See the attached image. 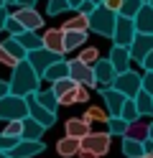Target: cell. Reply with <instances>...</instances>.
<instances>
[{
    "instance_id": "cell-1",
    "label": "cell",
    "mask_w": 153,
    "mask_h": 158,
    "mask_svg": "<svg viewBox=\"0 0 153 158\" xmlns=\"http://www.w3.org/2000/svg\"><path fill=\"white\" fill-rule=\"evenodd\" d=\"M41 77L36 74V69L28 64V59L26 61H18L13 66V77H10V92L18 94V97H31L33 92L41 89Z\"/></svg>"
},
{
    "instance_id": "cell-2",
    "label": "cell",
    "mask_w": 153,
    "mask_h": 158,
    "mask_svg": "<svg viewBox=\"0 0 153 158\" xmlns=\"http://www.w3.org/2000/svg\"><path fill=\"white\" fill-rule=\"evenodd\" d=\"M115 26H117V13L110 10L107 5H100L89 13V31L97 33L102 38H112L115 36Z\"/></svg>"
},
{
    "instance_id": "cell-3",
    "label": "cell",
    "mask_w": 153,
    "mask_h": 158,
    "mask_svg": "<svg viewBox=\"0 0 153 158\" xmlns=\"http://www.w3.org/2000/svg\"><path fill=\"white\" fill-rule=\"evenodd\" d=\"M28 117V100L18 94H8L0 100V120H23Z\"/></svg>"
},
{
    "instance_id": "cell-4",
    "label": "cell",
    "mask_w": 153,
    "mask_h": 158,
    "mask_svg": "<svg viewBox=\"0 0 153 158\" xmlns=\"http://www.w3.org/2000/svg\"><path fill=\"white\" fill-rule=\"evenodd\" d=\"M64 54H56V51H49V48H33L28 51V64L36 69V74L44 79V74L49 72V66H54L56 61H61Z\"/></svg>"
},
{
    "instance_id": "cell-5",
    "label": "cell",
    "mask_w": 153,
    "mask_h": 158,
    "mask_svg": "<svg viewBox=\"0 0 153 158\" xmlns=\"http://www.w3.org/2000/svg\"><path fill=\"white\" fill-rule=\"evenodd\" d=\"M115 89H120L125 97H135L140 89H143V77L138 72H133V69H128V72H122L115 77Z\"/></svg>"
},
{
    "instance_id": "cell-6",
    "label": "cell",
    "mask_w": 153,
    "mask_h": 158,
    "mask_svg": "<svg viewBox=\"0 0 153 158\" xmlns=\"http://www.w3.org/2000/svg\"><path fill=\"white\" fill-rule=\"evenodd\" d=\"M69 77L74 79L77 84H84V87H97V79H95V66L84 64L82 59H71L69 61Z\"/></svg>"
},
{
    "instance_id": "cell-7",
    "label": "cell",
    "mask_w": 153,
    "mask_h": 158,
    "mask_svg": "<svg viewBox=\"0 0 153 158\" xmlns=\"http://www.w3.org/2000/svg\"><path fill=\"white\" fill-rule=\"evenodd\" d=\"M138 36V28H135V21L133 18H125V15H117V26H115V36H112V44L117 46H128L133 44V38Z\"/></svg>"
},
{
    "instance_id": "cell-8",
    "label": "cell",
    "mask_w": 153,
    "mask_h": 158,
    "mask_svg": "<svg viewBox=\"0 0 153 158\" xmlns=\"http://www.w3.org/2000/svg\"><path fill=\"white\" fill-rule=\"evenodd\" d=\"M97 92H100L102 100H105V110L110 112V117H120L122 107H125V102H128V97L122 94L120 89H115V87H105V89H97Z\"/></svg>"
},
{
    "instance_id": "cell-9",
    "label": "cell",
    "mask_w": 153,
    "mask_h": 158,
    "mask_svg": "<svg viewBox=\"0 0 153 158\" xmlns=\"http://www.w3.org/2000/svg\"><path fill=\"white\" fill-rule=\"evenodd\" d=\"M110 133L105 130V133H95V130H92L89 135H84V138H82V148H84V151H95L100 158L102 156H107L110 153Z\"/></svg>"
},
{
    "instance_id": "cell-10",
    "label": "cell",
    "mask_w": 153,
    "mask_h": 158,
    "mask_svg": "<svg viewBox=\"0 0 153 158\" xmlns=\"http://www.w3.org/2000/svg\"><path fill=\"white\" fill-rule=\"evenodd\" d=\"M151 51H153V33H138L135 38H133V44H130V56H133V61L140 64Z\"/></svg>"
},
{
    "instance_id": "cell-11",
    "label": "cell",
    "mask_w": 153,
    "mask_h": 158,
    "mask_svg": "<svg viewBox=\"0 0 153 158\" xmlns=\"http://www.w3.org/2000/svg\"><path fill=\"white\" fill-rule=\"evenodd\" d=\"M44 151H46L44 140H20L15 148L8 151V158H33V156L44 153Z\"/></svg>"
},
{
    "instance_id": "cell-12",
    "label": "cell",
    "mask_w": 153,
    "mask_h": 158,
    "mask_svg": "<svg viewBox=\"0 0 153 158\" xmlns=\"http://www.w3.org/2000/svg\"><path fill=\"white\" fill-rule=\"evenodd\" d=\"M13 18H18V23L26 28V31H38V28H44V18L38 15L36 8H15Z\"/></svg>"
},
{
    "instance_id": "cell-13",
    "label": "cell",
    "mask_w": 153,
    "mask_h": 158,
    "mask_svg": "<svg viewBox=\"0 0 153 158\" xmlns=\"http://www.w3.org/2000/svg\"><path fill=\"white\" fill-rule=\"evenodd\" d=\"M110 64L115 66V72L117 74H122V72H128L130 69V61H133V56H130V48L128 46H117V44H112V48H110Z\"/></svg>"
},
{
    "instance_id": "cell-14",
    "label": "cell",
    "mask_w": 153,
    "mask_h": 158,
    "mask_svg": "<svg viewBox=\"0 0 153 158\" xmlns=\"http://www.w3.org/2000/svg\"><path fill=\"white\" fill-rule=\"evenodd\" d=\"M26 100H28V115L33 117V120H38V123H41V125H44L46 130H49V127L56 123V112L46 110V107H44V105H38V102L33 100V97H26Z\"/></svg>"
},
{
    "instance_id": "cell-15",
    "label": "cell",
    "mask_w": 153,
    "mask_h": 158,
    "mask_svg": "<svg viewBox=\"0 0 153 158\" xmlns=\"http://www.w3.org/2000/svg\"><path fill=\"white\" fill-rule=\"evenodd\" d=\"M115 77H117V72H115V66L110 64V59H102V56H100V61L95 64L97 87H100V84H102V87H112V84H115Z\"/></svg>"
},
{
    "instance_id": "cell-16",
    "label": "cell",
    "mask_w": 153,
    "mask_h": 158,
    "mask_svg": "<svg viewBox=\"0 0 153 158\" xmlns=\"http://www.w3.org/2000/svg\"><path fill=\"white\" fill-rule=\"evenodd\" d=\"M41 41H44V48H49V51L64 54V31L61 28H46Z\"/></svg>"
},
{
    "instance_id": "cell-17",
    "label": "cell",
    "mask_w": 153,
    "mask_h": 158,
    "mask_svg": "<svg viewBox=\"0 0 153 158\" xmlns=\"http://www.w3.org/2000/svg\"><path fill=\"white\" fill-rule=\"evenodd\" d=\"M79 151H82V138L64 135V138L56 143V153H59L61 158H74V156H79Z\"/></svg>"
},
{
    "instance_id": "cell-18",
    "label": "cell",
    "mask_w": 153,
    "mask_h": 158,
    "mask_svg": "<svg viewBox=\"0 0 153 158\" xmlns=\"http://www.w3.org/2000/svg\"><path fill=\"white\" fill-rule=\"evenodd\" d=\"M64 130L71 138H84V135L92 133V123H87L84 117H69V120L64 123Z\"/></svg>"
},
{
    "instance_id": "cell-19",
    "label": "cell",
    "mask_w": 153,
    "mask_h": 158,
    "mask_svg": "<svg viewBox=\"0 0 153 158\" xmlns=\"http://www.w3.org/2000/svg\"><path fill=\"white\" fill-rule=\"evenodd\" d=\"M135 21V28H138V33H153V5L146 3L138 10V15L133 18Z\"/></svg>"
},
{
    "instance_id": "cell-20",
    "label": "cell",
    "mask_w": 153,
    "mask_h": 158,
    "mask_svg": "<svg viewBox=\"0 0 153 158\" xmlns=\"http://www.w3.org/2000/svg\"><path fill=\"white\" fill-rule=\"evenodd\" d=\"M46 133V127L41 125L38 120H33V117H23V133H20V138L23 140H41V135Z\"/></svg>"
},
{
    "instance_id": "cell-21",
    "label": "cell",
    "mask_w": 153,
    "mask_h": 158,
    "mask_svg": "<svg viewBox=\"0 0 153 158\" xmlns=\"http://www.w3.org/2000/svg\"><path fill=\"white\" fill-rule=\"evenodd\" d=\"M87 44V31H64V54Z\"/></svg>"
},
{
    "instance_id": "cell-22",
    "label": "cell",
    "mask_w": 153,
    "mask_h": 158,
    "mask_svg": "<svg viewBox=\"0 0 153 158\" xmlns=\"http://www.w3.org/2000/svg\"><path fill=\"white\" fill-rule=\"evenodd\" d=\"M31 97H33L38 105H44L46 110H51V112H56V110H59V100H56L54 89H38V92H33Z\"/></svg>"
},
{
    "instance_id": "cell-23",
    "label": "cell",
    "mask_w": 153,
    "mask_h": 158,
    "mask_svg": "<svg viewBox=\"0 0 153 158\" xmlns=\"http://www.w3.org/2000/svg\"><path fill=\"white\" fill-rule=\"evenodd\" d=\"M18 38V44L26 48V51H33V48H44V41H41V36H38V31H23L20 36H15Z\"/></svg>"
},
{
    "instance_id": "cell-24",
    "label": "cell",
    "mask_w": 153,
    "mask_h": 158,
    "mask_svg": "<svg viewBox=\"0 0 153 158\" xmlns=\"http://www.w3.org/2000/svg\"><path fill=\"white\" fill-rule=\"evenodd\" d=\"M3 46H5V51H8L10 56H13L15 61H26V59H28V51H26V48L18 44V38H15V36L5 38V41H3Z\"/></svg>"
},
{
    "instance_id": "cell-25",
    "label": "cell",
    "mask_w": 153,
    "mask_h": 158,
    "mask_svg": "<svg viewBox=\"0 0 153 158\" xmlns=\"http://www.w3.org/2000/svg\"><path fill=\"white\" fill-rule=\"evenodd\" d=\"M64 77H69V61H64V59H61V61H56L54 66H49V72L44 74V79H49L51 84L59 82V79H64Z\"/></svg>"
},
{
    "instance_id": "cell-26",
    "label": "cell",
    "mask_w": 153,
    "mask_h": 158,
    "mask_svg": "<svg viewBox=\"0 0 153 158\" xmlns=\"http://www.w3.org/2000/svg\"><path fill=\"white\" fill-rule=\"evenodd\" d=\"M61 31H89V15H84V13L71 15L69 21L61 26Z\"/></svg>"
},
{
    "instance_id": "cell-27",
    "label": "cell",
    "mask_w": 153,
    "mask_h": 158,
    "mask_svg": "<svg viewBox=\"0 0 153 158\" xmlns=\"http://www.w3.org/2000/svg\"><path fill=\"white\" fill-rule=\"evenodd\" d=\"M133 100H135L140 115H153V94H148L146 89H140L135 97H133Z\"/></svg>"
},
{
    "instance_id": "cell-28",
    "label": "cell",
    "mask_w": 153,
    "mask_h": 158,
    "mask_svg": "<svg viewBox=\"0 0 153 158\" xmlns=\"http://www.w3.org/2000/svg\"><path fill=\"white\" fill-rule=\"evenodd\" d=\"M122 153L128 158H140L146 153V148H143L140 140H133V138H122Z\"/></svg>"
},
{
    "instance_id": "cell-29",
    "label": "cell",
    "mask_w": 153,
    "mask_h": 158,
    "mask_svg": "<svg viewBox=\"0 0 153 158\" xmlns=\"http://www.w3.org/2000/svg\"><path fill=\"white\" fill-rule=\"evenodd\" d=\"M125 138H133V140H148V125H143L140 120H135V123H130L128 125V133H125Z\"/></svg>"
},
{
    "instance_id": "cell-30",
    "label": "cell",
    "mask_w": 153,
    "mask_h": 158,
    "mask_svg": "<svg viewBox=\"0 0 153 158\" xmlns=\"http://www.w3.org/2000/svg\"><path fill=\"white\" fill-rule=\"evenodd\" d=\"M51 89H54V94H56V100L61 94H69L71 89H77V82L71 77H64V79H59V82H54V87H51Z\"/></svg>"
},
{
    "instance_id": "cell-31",
    "label": "cell",
    "mask_w": 153,
    "mask_h": 158,
    "mask_svg": "<svg viewBox=\"0 0 153 158\" xmlns=\"http://www.w3.org/2000/svg\"><path fill=\"white\" fill-rule=\"evenodd\" d=\"M128 120H122V117H110L107 120V133L110 135H122L125 138V133H128Z\"/></svg>"
},
{
    "instance_id": "cell-32",
    "label": "cell",
    "mask_w": 153,
    "mask_h": 158,
    "mask_svg": "<svg viewBox=\"0 0 153 158\" xmlns=\"http://www.w3.org/2000/svg\"><path fill=\"white\" fill-rule=\"evenodd\" d=\"M146 5L143 0H122V8H120V13L117 15H125V18H135L138 10Z\"/></svg>"
},
{
    "instance_id": "cell-33",
    "label": "cell",
    "mask_w": 153,
    "mask_h": 158,
    "mask_svg": "<svg viewBox=\"0 0 153 158\" xmlns=\"http://www.w3.org/2000/svg\"><path fill=\"white\" fill-rule=\"evenodd\" d=\"M120 117H122V120H128V123H135V120H140L138 105H135V100H133V97H128V102H125V107H122Z\"/></svg>"
},
{
    "instance_id": "cell-34",
    "label": "cell",
    "mask_w": 153,
    "mask_h": 158,
    "mask_svg": "<svg viewBox=\"0 0 153 158\" xmlns=\"http://www.w3.org/2000/svg\"><path fill=\"white\" fill-rule=\"evenodd\" d=\"M84 120H87V123H105V125H107L110 112L100 110V107H87V110H84Z\"/></svg>"
},
{
    "instance_id": "cell-35",
    "label": "cell",
    "mask_w": 153,
    "mask_h": 158,
    "mask_svg": "<svg viewBox=\"0 0 153 158\" xmlns=\"http://www.w3.org/2000/svg\"><path fill=\"white\" fill-rule=\"evenodd\" d=\"M66 10H71L69 0H49V5H46V13L49 15H61V13H66Z\"/></svg>"
},
{
    "instance_id": "cell-36",
    "label": "cell",
    "mask_w": 153,
    "mask_h": 158,
    "mask_svg": "<svg viewBox=\"0 0 153 158\" xmlns=\"http://www.w3.org/2000/svg\"><path fill=\"white\" fill-rule=\"evenodd\" d=\"M77 59H82V61L89 64V66H95V64L100 61V51H97V48H92V46H84V48L79 51V56H77Z\"/></svg>"
},
{
    "instance_id": "cell-37",
    "label": "cell",
    "mask_w": 153,
    "mask_h": 158,
    "mask_svg": "<svg viewBox=\"0 0 153 158\" xmlns=\"http://www.w3.org/2000/svg\"><path fill=\"white\" fill-rule=\"evenodd\" d=\"M0 133L20 138V133H23V120H8V123H5V127H3V130H0Z\"/></svg>"
},
{
    "instance_id": "cell-38",
    "label": "cell",
    "mask_w": 153,
    "mask_h": 158,
    "mask_svg": "<svg viewBox=\"0 0 153 158\" xmlns=\"http://www.w3.org/2000/svg\"><path fill=\"white\" fill-rule=\"evenodd\" d=\"M23 138H15V135H5V133H0V151H10V148H15Z\"/></svg>"
},
{
    "instance_id": "cell-39",
    "label": "cell",
    "mask_w": 153,
    "mask_h": 158,
    "mask_svg": "<svg viewBox=\"0 0 153 158\" xmlns=\"http://www.w3.org/2000/svg\"><path fill=\"white\" fill-rule=\"evenodd\" d=\"M5 31H8L10 36H20V33L26 31V28L18 23V18H13V13H10V18H8V26H5Z\"/></svg>"
},
{
    "instance_id": "cell-40",
    "label": "cell",
    "mask_w": 153,
    "mask_h": 158,
    "mask_svg": "<svg viewBox=\"0 0 153 158\" xmlns=\"http://www.w3.org/2000/svg\"><path fill=\"white\" fill-rule=\"evenodd\" d=\"M0 64H5V66H10V69H13V66L18 64L15 59H13V56H10V54L5 51V46H3V44H0Z\"/></svg>"
},
{
    "instance_id": "cell-41",
    "label": "cell",
    "mask_w": 153,
    "mask_h": 158,
    "mask_svg": "<svg viewBox=\"0 0 153 158\" xmlns=\"http://www.w3.org/2000/svg\"><path fill=\"white\" fill-rule=\"evenodd\" d=\"M143 89L148 94H153V72H146L143 74Z\"/></svg>"
},
{
    "instance_id": "cell-42",
    "label": "cell",
    "mask_w": 153,
    "mask_h": 158,
    "mask_svg": "<svg viewBox=\"0 0 153 158\" xmlns=\"http://www.w3.org/2000/svg\"><path fill=\"white\" fill-rule=\"evenodd\" d=\"M95 8H97V5H95V3H92V0H84V3H82V5H79V10H77V13H84V15H89L92 10H95Z\"/></svg>"
},
{
    "instance_id": "cell-43",
    "label": "cell",
    "mask_w": 153,
    "mask_h": 158,
    "mask_svg": "<svg viewBox=\"0 0 153 158\" xmlns=\"http://www.w3.org/2000/svg\"><path fill=\"white\" fill-rule=\"evenodd\" d=\"M8 18H10V13H8V5H5V8H0V31H5Z\"/></svg>"
},
{
    "instance_id": "cell-44",
    "label": "cell",
    "mask_w": 153,
    "mask_h": 158,
    "mask_svg": "<svg viewBox=\"0 0 153 158\" xmlns=\"http://www.w3.org/2000/svg\"><path fill=\"white\" fill-rule=\"evenodd\" d=\"M140 66L146 69V72H153V51H151V54H148V56L140 61Z\"/></svg>"
},
{
    "instance_id": "cell-45",
    "label": "cell",
    "mask_w": 153,
    "mask_h": 158,
    "mask_svg": "<svg viewBox=\"0 0 153 158\" xmlns=\"http://www.w3.org/2000/svg\"><path fill=\"white\" fill-rule=\"evenodd\" d=\"M105 5L110 8V10H115V13H120V8H122V0H105Z\"/></svg>"
},
{
    "instance_id": "cell-46",
    "label": "cell",
    "mask_w": 153,
    "mask_h": 158,
    "mask_svg": "<svg viewBox=\"0 0 153 158\" xmlns=\"http://www.w3.org/2000/svg\"><path fill=\"white\" fill-rule=\"evenodd\" d=\"M8 94H13V92H10V82H0V100L8 97Z\"/></svg>"
},
{
    "instance_id": "cell-47",
    "label": "cell",
    "mask_w": 153,
    "mask_h": 158,
    "mask_svg": "<svg viewBox=\"0 0 153 158\" xmlns=\"http://www.w3.org/2000/svg\"><path fill=\"white\" fill-rule=\"evenodd\" d=\"M38 0H18V5L15 8H36Z\"/></svg>"
},
{
    "instance_id": "cell-48",
    "label": "cell",
    "mask_w": 153,
    "mask_h": 158,
    "mask_svg": "<svg viewBox=\"0 0 153 158\" xmlns=\"http://www.w3.org/2000/svg\"><path fill=\"white\" fill-rule=\"evenodd\" d=\"M79 158H100L95 151H84V148H82V151H79Z\"/></svg>"
},
{
    "instance_id": "cell-49",
    "label": "cell",
    "mask_w": 153,
    "mask_h": 158,
    "mask_svg": "<svg viewBox=\"0 0 153 158\" xmlns=\"http://www.w3.org/2000/svg\"><path fill=\"white\" fill-rule=\"evenodd\" d=\"M143 148H146V153H153V140H151V138L143 140Z\"/></svg>"
},
{
    "instance_id": "cell-50",
    "label": "cell",
    "mask_w": 153,
    "mask_h": 158,
    "mask_svg": "<svg viewBox=\"0 0 153 158\" xmlns=\"http://www.w3.org/2000/svg\"><path fill=\"white\" fill-rule=\"evenodd\" d=\"M84 3V0H69V5H71V10H79V5Z\"/></svg>"
},
{
    "instance_id": "cell-51",
    "label": "cell",
    "mask_w": 153,
    "mask_h": 158,
    "mask_svg": "<svg viewBox=\"0 0 153 158\" xmlns=\"http://www.w3.org/2000/svg\"><path fill=\"white\" fill-rule=\"evenodd\" d=\"M148 138H151V140H153V123L148 125Z\"/></svg>"
},
{
    "instance_id": "cell-52",
    "label": "cell",
    "mask_w": 153,
    "mask_h": 158,
    "mask_svg": "<svg viewBox=\"0 0 153 158\" xmlns=\"http://www.w3.org/2000/svg\"><path fill=\"white\" fill-rule=\"evenodd\" d=\"M5 5H18V0H3Z\"/></svg>"
},
{
    "instance_id": "cell-53",
    "label": "cell",
    "mask_w": 153,
    "mask_h": 158,
    "mask_svg": "<svg viewBox=\"0 0 153 158\" xmlns=\"http://www.w3.org/2000/svg\"><path fill=\"white\" fill-rule=\"evenodd\" d=\"M92 3H95V5L100 8V5H105V0H92Z\"/></svg>"
},
{
    "instance_id": "cell-54",
    "label": "cell",
    "mask_w": 153,
    "mask_h": 158,
    "mask_svg": "<svg viewBox=\"0 0 153 158\" xmlns=\"http://www.w3.org/2000/svg\"><path fill=\"white\" fill-rule=\"evenodd\" d=\"M140 158H153V153H143V156H140Z\"/></svg>"
},
{
    "instance_id": "cell-55",
    "label": "cell",
    "mask_w": 153,
    "mask_h": 158,
    "mask_svg": "<svg viewBox=\"0 0 153 158\" xmlns=\"http://www.w3.org/2000/svg\"><path fill=\"white\" fill-rule=\"evenodd\" d=\"M0 158H8V153H5V151H0Z\"/></svg>"
},
{
    "instance_id": "cell-56",
    "label": "cell",
    "mask_w": 153,
    "mask_h": 158,
    "mask_svg": "<svg viewBox=\"0 0 153 158\" xmlns=\"http://www.w3.org/2000/svg\"><path fill=\"white\" fill-rule=\"evenodd\" d=\"M0 8H5V3H3V0H0Z\"/></svg>"
},
{
    "instance_id": "cell-57",
    "label": "cell",
    "mask_w": 153,
    "mask_h": 158,
    "mask_svg": "<svg viewBox=\"0 0 153 158\" xmlns=\"http://www.w3.org/2000/svg\"><path fill=\"white\" fill-rule=\"evenodd\" d=\"M143 3H151V0H143Z\"/></svg>"
},
{
    "instance_id": "cell-58",
    "label": "cell",
    "mask_w": 153,
    "mask_h": 158,
    "mask_svg": "<svg viewBox=\"0 0 153 158\" xmlns=\"http://www.w3.org/2000/svg\"><path fill=\"white\" fill-rule=\"evenodd\" d=\"M151 5H153V0H151Z\"/></svg>"
}]
</instances>
